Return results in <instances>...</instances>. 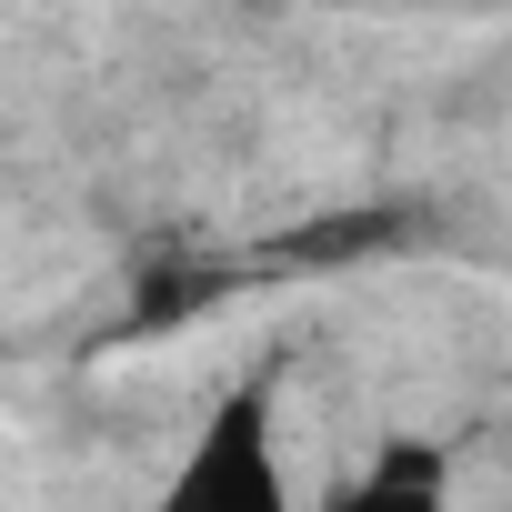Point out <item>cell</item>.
I'll list each match as a JSON object with an SVG mask.
<instances>
[{"instance_id": "7a4b0ae2", "label": "cell", "mask_w": 512, "mask_h": 512, "mask_svg": "<svg viewBox=\"0 0 512 512\" xmlns=\"http://www.w3.org/2000/svg\"><path fill=\"white\" fill-rule=\"evenodd\" d=\"M322 512H452V462L432 442H382Z\"/></svg>"}, {"instance_id": "3957f363", "label": "cell", "mask_w": 512, "mask_h": 512, "mask_svg": "<svg viewBox=\"0 0 512 512\" xmlns=\"http://www.w3.org/2000/svg\"><path fill=\"white\" fill-rule=\"evenodd\" d=\"M462 11H482V0H462Z\"/></svg>"}, {"instance_id": "6da1fadb", "label": "cell", "mask_w": 512, "mask_h": 512, "mask_svg": "<svg viewBox=\"0 0 512 512\" xmlns=\"http://www.w3.org/2000/svg\"><path fill=\"white\" fill-rule=\"evenodd\" d=\"M151 512H292V462H282V372L251 362L181 442L171 482Z\"/></svg>"}]
</instances>
